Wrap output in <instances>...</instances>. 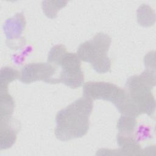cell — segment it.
<instances>
[{
	"label": "cell",
	"mask_w": 156,
	"mask_h": 156,
	"mask_svg": "<svg viewBox=\"0 0 156 156\" xmlns=\"http://www.w3.org/2000/svg\"><path fill=\"white\" fill-rule=\"evenodd\" d=\"M146 69L140 75L130 77L125 91L128 103V115L136 118L141 114L152 116L155 109V101L152 90L155 85V66H152L151 56L144 59Z\"/></svg>",
	"instance_id": "obj_1"
},
{
	"label": "cell",
	"mask_w": 156,
	"mask_h": 156,
	"mask_svg": "<svg viewBox=\"0 0 156 156\" xmlns=\"http://www.w3.org/2000/svg\"><path fill=\"white\" fill-rule=\"evenodd\" d=\"M93 108V101L83 96L59 110L55 116L56 138L66 141L85 135L89 130Z\"/></svg>",
	"instance_id": "obj_2"
},
{
	"label": "cell",
	"mask_w": 156,
	"mask_h": 156,
	"mask_svg": "<svg viewBox=\"0 0 156 156\" xmlns=\"http://www.w3.org/2000/svg\"><path fill=\"white\" fill-rule=\"evenodd\" d=\"M80 61L76 53L68 52L62 44L54 46L48 55V63L61 67L58 77L59 83L71 88H79L83 83L84 74Z\"/></svg>",
	"instance_id": "obj_3"
},
{
	"label": "cell",
	"mask_w": 156,
	"mask_h": 156,
	"mask_svg": "<svg viewBox=\"0 0 156 156\" xmlns=\"http://www.w3.org/2000/svg\"><path fill=\"white\" fill-rule=\"evenodd\" d=\"M111 42L108 35L100 32L81 43L76 54L81 61L89 63L97 73L104 74L111 68V61L107 55Z\"/></svg>",
	"instance_id": "obj_4"
},
{
	"label": "cell",
	"mask_w": 156,
	"mask_h": 156,
	"mask_svg": "<svg viewBox=\"0 0 156 156\" xmlns=\"http://www.w3.org/2000/svg\"><path fill=\"white\" fill-rule=\"evenodd\" d=\"M83 96L91 100L102 99L108 101L116 107L121 114L127 101L124 89L110 82H88L83 87Z\"/></svg>",
	"instance_id": "obj_5"
},
{
	"label": "cell",
	"mask_w": 156,
	"mask_h": 156,
	"mask_svg": "<svg viewBox=\"0 0 156 156\" xmlns=\"http://www.w3.org/2000/svg\"><path fill=\"white\" fill-rule=\"evenodd\" d=\"M56 71L55 66L48 62L31 63L22 68L20 79L25 84L38 80L48 83H59L58 79L53 77Z\"/></svg>",
	"instance_id": "obj_6"
},
{
	"label": "cell",
	"mask_w": 156,
	"mask_h": 156,
	"mask_svg": "<svg viewBox=\"0 0 156 156\" xmlns=\"http://www.w3.org/2000/svg\"><path fill=\"white\" fill-rule=\"evenodd\" d=\"M26 20L23 13H18L13 17L9 18L5 22L3 29L7 38V44L15 49L21 47L24 43V38L21 37V34L25 29Z\"/></svg>",
	"instance_id": "obj_7"
},
{
	"label": "cell",
	"mask_w": 156,
	"mask_h": 156,
	"mask_svg": "<svg viewBox=\"0 0 156 156\" xmlns=\"http://www.w3.org/2000/svg\"><path fill=\"white\" fill-rule=\"evenodd\" d=\"M19 130L20 124L12 116L1 118V150L9 149L14 144Z\"/></svg>",
	"instance_id": "obj_8"
},
{
	"label": "cell",
	"mask_w": 156,
	"mask_h": 156,
	"mask_svg": "<svg viewBox=\"0 0 156 156\" xmlns=\"http://www.w3.org/2000/svg\"><path fill=\"white\" fill-rule=\"evenodd\" d=\"M117 143L119 149L116 150L117 155H141L143 150L133 134L118 132Z\"/></svg>",
	"instance_id": "obj_9"
},
{
	"label": "cell",
	"mask_w": 156,
	"mask_h": 156,
	"mask_svg": "<svg viewBox=\"0 0 156 156\" xmlns=\"http://www.w3.org/2000/svg\"><path fill=\"white\" fill-rule=\"evenodd\" d=\"M0 117H11L15 107V101L8 92V88H1Z\"/></svg>",
	"instance_id": "obj_10"
},
{
	"label": "cell",
	"mask_w": 156,
	"mask_h": 156,
	"mask_svg": "<svg viewBox=\"0 0 156 156\" xmlns=\"http://www.w3.org/2000/svg\"><path fill=\"white\" fill-rule=\"evenodd\" d=\"M137 126L136 118L121 115L117 123L119 132L133 134Z\"/></svg>",
	"instance_id": "obj_11"
},
{
	"label": "cell",
	"mask_w": 156,
	"mask_h": 156,
	"mask_svg": "<svg viewBox=\"0 0 156 156\" xmlns=\"http://www.w3.org/2000/svg\"><path fill=\"white\" fill-rule=\"evenodd\" d=\"M21 73L18 70L9 66L3 67L1 69L0 87H8L9 83L20 79Z\"/></svg>",
	"instance_id": "obj_12"
},
{
	"label": "cell",
	"mask_w": 156,
	"mask_h": 156,
	"mask_svg": "<svg viewBox=\"0 0 156 156\" xmlns=\"http://www.w3.org/2000/svg\"><path fill=\"white\" fill-rule=\"evenodd\" d=\"M67 2L65 1H43L42 2V9L45 15L49 18H55L59 9L65 7Z\"/></svg>",
	"instance_id": "obj_13"
}]
</instances>
